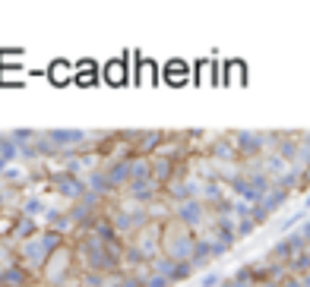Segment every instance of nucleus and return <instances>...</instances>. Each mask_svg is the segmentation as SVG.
<instances>
[{"mask_svg": "<svg viewBox=\"0 0 310 287\" xmlns=\"http://www.w3.org/2000/svg\"><path fill=\"white\" fill-rule=\"evenodd\" d=\"M16 139L13 136H0V161H10V158H16V152H19V145H13Z\"/></svg>", "mask_w": 310, "mask_h": 287, "instance_id": "nucleus-6", "label": "nucleus"}, {"mask_svg": "<svg viewBox=\"0 0 310 287\" xmlns=\"http://www.w3.org/2000/svg\"><path fill=\"white\" fill-rule=\"evenodd\" d=\"M155 189H158V180H155L152 173H149L146 180H136V183H130V193H133L136 199H152Z\"/></svg>", "mask_w": 310, "mask_h": 287, "instance_id": "nucleus-4", "label": "nucleus"}, {"mask_svg": "<svg viewBox=\"0 0 310 287\" xmlns=\"http://www.w3.org/2000/svg\"><path fill=\"white\" fill-rule=\"evenodd\" d=\"M54 189L60 196H67V199H82L85 196V183L76 177V173H67V171H60L54 177Z\"/></svg>", "mask_w": 310, "mask_h": 287, "instance_id": "nucleus-1", "label": "nucleus"}, {"mask_svg": "<svg viewBox=\"0 0 310 287\" xmlns=\"http://www.w3.org/2000/svg\"><path fill=\"white\" fill-rule=\"evenodd\" d=\"M29 281H32V275L22 265H10V268L0 272V287H25Z\"/></svg>", "mask_w": 310, "mask_h": 287, "instance_id": "nucleus-3", "label": "nucleus"}, {"mask_svg": "<svg viewBox=\"0 0 310 287\" xmlns=\"http://www.w3.org/2000/svg\"><path fill=\"white\" fill-rule=\"evenodd\" d=\"M89 193H111V189H114V183H111V177H108V171H92V180H89Z\"/></svg>", "mask_w": 310, "mask_h": 287, "instance_id": "nucleus-5", "label": "nucleus"}, {"mask_svg": "<svg viewBox=\"0 0 310 287\" xmlns=\"http://www.w3.org/2000/svg\"><path fill=\"white\" fill-rule=\"evenodd\" d=\"M215 284H222V278H219V275H209V278L203 281V287H215Z\"/></svg>", "mask_w": 310, "mask_h": 287, "instance_id": "nucleus-8", "label": "nucleus"}, {"mask_svg": "<svg viewBox=\"0 0 310 287\" xmlns=\"http://www.w3.org/2000/svg\"><path fill=\"white\" fill-rule=\"evenodd\" d=\"M177 221L193 228V224L203 221V202L200 199H187V202H177Z\"/></svg>", "mask_w": 310, "mask_h": 287, "instance_id": "nucleus-2", "label": "nucleus"}, {"mask_svg": "<svg viewBox=\"0 0 310 287\" xmlns=\"http://www.w3.org/2000/svg\"><path fill=\"white\" fill-rule=\"evenodd\" d=\"M22 208H25V218H29V215H38L45 205H41V199H38V196H32V199H29V202H25Z\"/></svg>", "mask_w": 310, "mask_h": 287, "instance_id": "nucleus-7", "label": "nucleus"}]
</instances>
